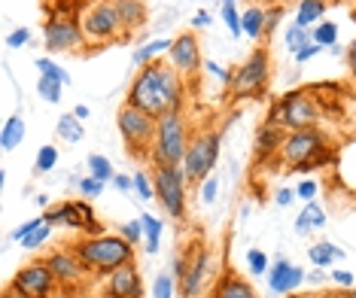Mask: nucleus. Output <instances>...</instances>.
<instances>
[{
  "mask_svg": "<svg viewBox=\"0 0 356 298\" xmlns=\"http://www.w3.org/2000/svg\"><path fill=\"white\" fill-rule=\"evenodd\" d=\"M183 76L177 74L171 64L152 61L147 67L137 70L131 88H128L125 104L149 113L152 119H161L168 113H180L183 107Z\"/></svg>",
  "mask_w": 356,
  "mask_h": 298,
  "instance_id": "f257e3e1",
  "label": "nucleus"
},
{
  "mask_svg": "<svg viewBox=\"0 0 356 298\" xmlns=\"http://www.w3.org/2000/svg\"><path fill=\"white\" fill-rule=\"evenodd\" d=\"M74 253L79 256V262L86 265V271L95 274V277H110V274L119 271L122 265L134 262V244L125 240L122 235L83 238V240H76Z\"/></svg>",
  "mask_w": 356,
  "mask_h": 298,
  "instance_id": "f03ea898",
  "label": "nucleus"
},
{
  "mask_svg": "<svg viewBox=\"0 0 356 298\" xmlns=\"http://www.w3.org/2000/svg\"><path fill=\"white\" fill-rule=\"evenodd\" d=\"M186 149H189V131H186V122L180 113H168V116L159 119L156 128V140H152V165H183Z\"/></svg>",
  "mask_w": 356,
  "mask_h": 298,
  "instance_id": "7ed1b4c3",
  "label": "nucleus"
},
{
  "mask_svg": "<svg viewBox=\"0 0 356 298\" xmlns=\"http://www.w3.org/2000/svg\"><path fill=\"white\" fill-rule=\"evenodd\" d=\"M271 122H277L283 131H302V128H314L320 119V104L307 88H296L286 92L283 98L271 107Z\"/></svg>",
  "mask_w": 356,
  "mask_h": 298,
  "instance_id": "20e7f679",
  "label": "nucleus"
},
{
  "mask_svg": "<svg viewBox=\"0 0 356 298\" xmlns=\"http://www.w3.org/2000/svg\"><path fill=\"white\" fill-rule=\"evenodd\" d=\"M268 83H271V55L268 49H253L250 58L234 70V79H232V98L238 101H247V98H265L268 92Z\"/></svg>",
  "mask_w": 356,
  "mask_h": 298,
  "instance_id": "39448f33",
  "label": "nucleus"
},
{
  "mask_svg": "<svg viewBox=\"0 0 356 298\" xmlns=\"http://www.w3.org/2000/svg\"><path fill=\"white\" fill-rule=\"evenodd\" d=\"M116 125H119V134H122L128 152H131L134 158L149 156L152 140H156L159 119H152L149 113L137 110L131 104H122V107H119V116H116Z\"/></svg>",
  "mask_w": 356,
  "mask_h": 298,
  "instance_id": "423d86ee",
  "label": "nucleus"
},
{
  "mask_svg": "<svg viewBox=\"0 0 356 298\" xmlns=\"http://www.w3.org/2000/svg\"><path fill=\"white\" fill-rule=\"evenodd\" d=\"M216 162H220V131H201L189 140V149H186L180 167L189 183H204Z\"/></svg>",
  "mask_w": 356,
  "mask_h": 298,
  "instance_id": "0eeeda50",
  "label": "nucleus"
},
{
  "mask_svg": "<svg viewBox=\"0 0 356 298\" xmlns=\"http://www.w3.org/2000/svg\"><path fill=\"white\" fill-rule=\"evenodd\" d=\"M156 198L171 220H183L186 216V174L180 165H161L156 167Z\"/></svg>",
  "mask_w": 356,
  "mask_h": 298,
  "instance_id": "6e6552de",
  "label": "nucleus"
},
{
  "mask_svg": "<svg viewBox=\"0 0 356 298\" xmlns=\"http://www.w3.org/2000/svg\"><path fill=\"white\" fill-rule=\"evenodd\" d=\"M43 40L49 52H79L88 37L83 31V22L67 19V15H49L43 28Z\"/></svg>",
  "mask_w": 356,
  "mask_h": 298,
  "instance_id": "1a4fd4ad",
  "label": "nucleus"
},
{
  "mask_svg": "<svg viewBox=\"0 0 356 298\" xmlns=\"http://www.w3.org/2000/svg\"><path fill=\"white\" fill-rule=\"evenodd\" d=\"M83 31L88 37V43H113L122 31V22H119V13H116V3H101L88 6L86 15H83Z\"/></svg>",
  "mask_w": 356,
  "mask_h": 298,
  "instance_id": "9d476101",
  "label": "nucleus"
},
{
  "mask_svg": "<svg viewBox=\"0 0 356 298\" xmlns=\"http://www.w3.org/2000/svg\"><path fill=\"white\" fill-rule=\"evenodd\" d=\"M213 268H216V259L207 247H198L195 253L186 256V271H183V277L177 280V283H180V295L183 298H198L201 292H204L207 280L216 274Z\"/></svg>",
  "mask_w": 356,
  "mask_h": 298,
  "instance_id": "9b49d317",
  "label": "nucleus"
},
{
  "mask_svg": "<svg viewBox=\"0 0 356 298\" xmlns=\"http://www.w3.org/2000/svg\"><path fill=\"white\" fill-rule=\"evenodd\" d=\"M10 286L19 289V292L28 295V298H52L58 280H55L49 262L40 259V262H31V265H25V268L15 271V277L10 280Z\"/></svg>",
  "mask_w": 356,
  "mask_h": 298,
  "instance_id": "f8f14e48",
  "label": "nucleus"
},
{
  "mask_svg": "<svg viewBox=\"0 0 356 298\" xmlns=\"http://www.w3.org/2000/svg\"><path fill=\"white\" fill-rule=\"evenodd\" d=\"M329 143H326V134L320 128H302V131H286V140L280 147V158L286 162L289 167L307 162L314 158L317 152H323Z\"/></svg>",
  "mask_w": 356,
  "mask_h": 298,
  "instance_id": "ddd939ff",
  "label": "nucleus"
},
{
  "mask_svg": "<svg viewBox=\"0 0 356 298\" xmlns=\"http://www.w3.org/2000/svg\"><path fill=\"white\" fill-rule=\"evenodd\" d=\"M168 64L177 70L180 76H192L201 67V52H198V40L195 34L183 31L180 37H174L171 52H168Z\"/></svg>",
  "mask_w": 356,
  "mask_h": 298,
  "instance_id": "4468645a",
  "label": "nucleus"
},
{
  "mask_svg": "<svg viewBox=\"0 0 356 298\" xmlns=\"http://www.w3.org/2000/svg\"><path fill=\"white\" fill-rule=\"evenodd\" d=\"M46 262H49V268L55 274V280H58V286H76L79 280L86 277V265L79 262V256L74 249H55V253L46 256Z\"/></svg>",
  "mask_w": 356,
  "mask_h": 298,
  "instance_id": "2eb2a0df",
  "label": "nucleus"
},
{
  "mask_svg": "<svg viewBox=\"0 0 356 298\" xmlns=\"http://www.w3.org/2000/svg\"><path fill=\"white\" fill-rule=\"evenodd\" d=\"M305 277L307 274L298 268V265H289L286 259H277L268 268V289L277 292V295H289L293 289H298L305 283Z\"/></svg>",
  "mask_w": 356,
  "mask_h": 298,
  "instance_id": "dca6fc26",
  "label": "nucleus"
},
{
  "mask_svg": "<svg viewBox=\"0 0 356 298\" xmlns=\"http://www.w3.org/2000/svg\"><path fill=\"white\" fill-rule=\"evenodd\" d=\"M107 295L110 298H143L140 295V274H137L134 262L122 265L107 277Z\"/></svg>",
  "mask_w": 356,
  "mask_h": 298,
  "instance_id": "f3484780",
  "label": "nucleus"
},
{
  "mask_svg": "<svg viewBox=\"0 0 356 298\" xmlns=\"http://www.w3.org/2000/svg\"><path fill=\"white\" fill-rule=\"evenodd\" d=\"M283 140H286V131L277 125V122H265L262 128H259V134H256V158L259 162H268L271 156H280V147H283Z\"/></svg>",
  "mask_w": 356,
  "mask_h": 298,
  "instance_id": "a211bd4d",
  "label": "nucleus"
},
{
  "mask_svg": "<svg viewBox=\"0 0 356 298\" xmlns=\"http://www.w3.org/2000/svg\"><path fill=\"white\" fill-rule=\"evenodd\" d=\"M210 298H256V292L247 280L238 277V274H222V277L216 280Z\"/></svg>",
  "mask_w": 356,
  "mask_h": 298,
  "instance_id": "6ab92c4d",
  "label": "nucleus"
},
{
  "mask_svg": "<svg viewBox=\"0 0 356 298\" xmlns=\"http://www.w3.org/2000/svg\"><path fill=\"white\" fill-rule=\"evenodd\" d=\"M113 3H116L119 22H122L125 31H137L147 25V6H143V0H113Z\"/></svg>",
  "mask_w": 356,
  "mask_h": 298,
  "instance_id": "aec40b11",
  "label": "nucleus"
},
{
  "mask_svg": "<svg viewBox=\"0 0 356 298\" xmlns=\"http://www.w3.org/2000/svg\"><path fill=\"white\" fill-rule=\"evenodd\" d=\"M43 220L49 225H67V229H79L83 231V216L76 210V201H64L58 207H49L43 213Z\"/></svg>",
  "mask_w": 356,
  "mask_h": 298,
  "instance_id": "412c9836",
  "label": "nucleus"
},
{
  "mask_svg": "<svg viewBox=\"0 0 356 298\" xmlns=\"http://www.w3.org/2000/svg\"><path fill=\"white\" fill-rule=\"evenodd\" d=\"M323 225H326V213H323V207L317 204V201H307L305 210L298 213V220H296V231L298 235H307L311 229H323Z\"/></svg>",
  "mask_w": 356,
  "mask_h": 298,
  "instance_id": "4be33fe9",
  "label": "nucleus"
},
{
  "mask_svg": "<svg viewBox=\"0 0 356 298\" xmlns=\"http://www.w3.org/2000/svg\"><path fill=\"white\" fill-rule=\"evenodd\" d=\"M171 43L174 40H149V43H143L140 49L134 52V67L140 70V67H147V64H152V61H159V55L161 52H171Z\"/></svg>",
  "mask_w": 356,
  "mask_h": 298,
  "instance_id": "5701e85b",
  "label": "nucleus"
},
{
  "mask_svg": "<svg viewBox=\"0 0 356 298\" xmlns=\"http://www.w3.org/2000/svg\"><path fill=\"white\" fill-rule=\"evenodd\" d=\"M22 140H25V119H22V116H10L3 122V131H0V147H3L6 152H13Z\"/></svg>",
  "mask_w": 356,
  "mask_h": 298,
  "instance_id": "b1692460",
  "label": "nucleus"
},
{
  "mask_svg": "<svg viewBox=\"0 0 356 298\" xmlns=\"http://www.w3.org/2000/svg\"><path fill=\"white\" fill-rule=\"evenodd\" d=\"M55 131H58V137L61 140H67V143H79L86 137L83 119H76L74 113H64V116L58 119V125H55Z\"/></svg>",
  "mask_w": 356,
  "mask_h": 298,
  "instance_id": "393cba45",
  "label": "nucleus"
},
{
  "mask_svg": "<svg viewBox=\"0 0 356 298\" xmlns=\"http://www.w3.org/2000/svg\"><path fill=\"white\" fill-rule=\"evenodd\" d=\"M323 13H326V3H323V0H302V3H298V13H296V25L298 28L317 25L323 19Z\"/></svg>",
  "mask_w": 356,
  "mask_h": 298,
  "instance_id": "a878e982",
  "label": "nucleus"
},
{
  "mask_svg": "<svg viewBox=\"0 0 356 298\" xmlns=\"http://www.w3.org/2000/svg\"><path fill=\"white\" fill-rule=\"evenodd\" d=\"M241 28H244V37L250 40H259L265 34V10L262 6H250V10H244V15H241Z\"/></svg>",
  "mask_w": 356,
  "mask_h": 298,
  "instance_id": "bb28decb",
  "label": "nucleus"
},
{
  "mask_svg": "<svg viewBox=\"0 0 356 298\" xmlns=\"http://www.w3.org/2000/svg\"><path fill=\"white\" fill-rule=\"evenodd\" d=\"M143 238H147V253L156 256L159 253V240H161V231H165V222L152 213H143Z\"/></svg>",
  "mask_w": 356,
  "mask_h": 298,
  "instance_id": "cd10ccee",
  "label": "nucleus"
},
{
  "mask_svg": "<svg viewBox=\"0 0 356 298\" xmlns=\"http://www.w3.org/2000/svg\"><path fill=\"white\" fill-rule=\"evenodd\" d=\"M307 259L317 265V268H329V265L335 262V259H344V253H341L338 247H332V244H326V240H323V244H314L311 249H307Z\"/></svg>",
  "mask_w": 356,
  "mask_h": 298,
  "instance_id": "c85d7f7f",
  "label": "nucleus"
},
{
  "mask_svg": "<svg viewBox=\"0 0 356 298\" xmlns=\"http://www.w3.org/2000/svg\"><path fill=\"white\" fill-rule=\"evenodd\" d=\"M311 40L323 49H332V46L338 43V25H332V22H320L317 28L311 31Z\"/></svg>",
  "mask_w": 356,
  "mask_h": 298,
  "instance_id": "c756f323",
  "label": "nucleus"
},
{
  "mask_svg": "<svg viewBox=\"0 0 356 298\" xmlns=\"http://www.w3.org/2000/svg\"><path fill=\"white\" fill-rule=\"evenodd\" d=\"M88 171H92V176H98V180L104 183H113V165H110V158L107 156H98V152H92L88 156Z\"/></svg>",
  "mask_w": 356,
  "mask_h": 298,
  "instance_id": "7c9ffc66",
  "label": "nucleus"
},
{
  "mask_svg": "<svg viewBox=\"0 0 356 298\" xmlns=\"http://www.w3.org/2000/svg\"><path fill=\"white\" fill-rule=\"evenodd\" d=\"M55 165H58V149H55L52 143H46V147H40V149H37L34 171H37V174H49Z\"/></svg>",
  "mask_w": 356,
  "mask_h": 298,
  "instance_id": "2f4dec72",
  "label": "nucleus"
},
{
  "mask_svg": "<svg viewBox=\"0 0 356 298\" xmlns=\"http://www.w3.org/2000/svg\"><path fill=\"white\" fill-rule=\"evenodd\" d=\"M37 70H40V76H49V79H58L61 85H67L70 83V76H67V70L61 67V64H55L52 58H37Z\"/></svg>",
  "mask_w": 356,
  "mask_h": 298,
  "instance_id": "473e14b6",
  "label": "nucleus"
},
{
  "mask_svg": "<svg viewBox=\"0 0 356 298\" xmlns=\"http://www.w3.org/2000/svg\"><path fill=\"white\" fill-rule=\"evenodd\" d=\"M61 83L58 79H49V76H40L37 79V92H40V98H43L46 104H58L61 101Z\"/></svg>",
  "mask_w": 356,
  "mask_h": 298,
  "instance_id": "72a5a7b5",
  "label": "nucleus"
},
{
  "mask_svg": "<svg viewBox=\"0 0 356 298\" xmlns=\"http://www.w3.org/2000/svg\"><path fill=\"white\" fill-rule=\"evenodd\" d=\"M131 180H134V192H137V195H140L143 201L156 198V176H152V174L137 171V174H131Z\"/></svg>",
  "mask_w": 356,
  "mask_h": 298,
  "instance_id": "f704fd0d",
  "label": "nucleus"
},
{
  "mask_svg": "<svg viewBox=\"0 0 356 298\" xmlns=\"http://www.w3.org/2000/svg\"><path fill=\"white\" fill-rule=\"evenodd\" d=\"M222 22L229 25L232 37L244 34V28H241V13H238V6H234V0H222Z\"/></svg>",
  "mask_w": 356,
  "mask_h": 298,
  "instance_id": "c9c22d12",
  "label": "nucleus"
},
{
  "mask_svg": "<svg viewBox=\"0 0 356 298\" xmlns=\"http://www.w3.org/2000/svg\"><path fill=\"white\" fill-rule=\"evenodd\" d=\"M335 149L332 147H326L323 152H317V156L314 158H307V162H302V165H296L293 171H298V174H307V171H317V167H323V165H329V162H335Z\"/></svg>",
  "mask_w": 356,
  "mask_h": 298,
  "instance_id": "e433bc0d",
  "label": "nucleus"
},
{
  "mask_svg": "<svg viewBox=\"0 0 356 298\" xmlns=\"http://www.w3.org/2000/svg\"><path fill=\"white\" fill-rule=\"evenodd\" d=\"M174 283L177 277L171 271H161L156 280H152V298H174Z\"/></svg>",
  "mask_w": 356,
  "mask_h": 298,
  "instance_id": "4c0bfd02",
  "label": "nucleus"
},
{
  "mask_svg": "<svg viewBox=\"0 0 356 298\" xmlns=\"http://www.w3.org/2000/svg\"><path fill=\"white\" fill-rule=\"evenodd\" d=\"M283 40H286V49L289 52H298L307 43V40H311V31L293 25V28H286V37H283Z\"/></svg>",
  "mask_w": 356,
  "mask_h": 298,
  "instance_id": "58836bf2",
  "label": "nucleus"
},
{
  "mask_svg": "<svg viewBox=\"0 0 356 298\" xmlns=\"http://www.w3.org/2000/svg\"><path fill=\"white\" fill-rule=\"evenodd\" d=\"M104 189H107V183L98 180V176H92V174H88L86 180H79V195L83 198H101Z\"/></svg>",
  "mask_w": 356,
  "mask_h": 298,
  "instance_id": "ea45409f",
  "label": "nucleus"
},
{
  "mask_svg": "<svg viewBox=\"0 0 356 298\" xmlns=\"http://www.w3.org/2000/svg\"><path fill=\"white\" fill-rule=\"evenodd\" d=\"M247 268L253 274H265L271 268V262H268V256H265L262 249H250V253H247Z\"/></svg>",
  "mask_w": 356,
  "mask_h": 298,
  "instance_id": "a19ab883",
  "label": "nucleus"
},
{
  "mask_svg": "<svg viewBox=\"0 0 356 298\" xmlns=\"http://www.w3.org/2000/svg\"><path fill=\"white\" fill-rule=\"evenodd\" d=\"M49 235H52V225L46 222V225H40V229H37L31 238L22 240V247H25V249H40V247L46 244V240H49Z\"/></svg>",
  "mask_w": 356,
  "mask_h": 298,
  "instance_id": "79ce46f5",
  "label": "nucleus"
},
{
  "mask_svg": "<svg viewBox=\"0 0 356 298\" xmlns=\"http://www.w3.org/2000/svg\"><path fill=\"white\" fill-rule=\"evenodd\" d=\"M40 225H46V220H43V216H34V220L22 222L19 229L13 231V240H19V244H22V240H25V238H31V235H34V231L40 229Z\"/></svg>",
  "mask_w": 356,
  "mask_h": 298,
  "instance_id": "37998d69",
  "label": "nucleus"
},
{
  "mask_svg": "<svg viewBox=\"0 0 356 298\" xmlns=\"http://www.w3.org/2000/svg\"><path fill=\"white\" fill-rule=\"evenodd\" d=\"M119 235H122L125 240H131V244L137 247L140 244V238H143V222L137 220V222H122L119 225Z\"/></svg>",
  "mask_w": 356,
  "mask_h": 298,
  "instance_id": "c03bdc74",
  "label": "nucleus"
},
{
  "mask_svg": "<svg viewBox=\"0 0 356 298\" xmlns=\"http://www.w3.org/2000/svg\"><path fill=\"white\" fill-rule=\"evenodd\" d=\"M280 19H283V6H268V10H265V40L277 31Z\"/></svg>",
  "mask_w": 356,
  "mask_h": 298,
  "instance_id": "a18cd8bd",
  "label": "nucleus"
},
{
  "mask_svg": "<svg viewBox=\"0 0 356 298\" xmlns=\"http://www.w3.org/2000/svg\"><path fill=\"white\" fill-rule=\"evenodd\" d=\"M317 192H320V183H317V180H302V183L296 186V195L302 198L305 204H307V201L317 198Z\"/></svg>",
  "mask_w": 356,
  "mask_h": 298,
  "instance_id": "49530a36",
  "label": "nucleus"
},
{
  "mask_svg": "<svg viewBox=\"0 0 356 298\" xmlns=\"http://www.w3.org/2000/svg\"><path fill=\"white\" fill-rule=\"evenodd\" d=\"M216 192H220V180H216V176H207V180L201 183V201H204V204H213Z\"/></svg>",
  "mask_w": 356,
  "mask_h": 298,
  "instance_id": "de8ad7c7",
  "label": "nucleus"
},
{
  "mask_svg": "<svg viewBox=\"0 0 356 298\" xmlns=\"http://www.w3.org/2000/svg\"><path fill=\"white\" fill-rule=\"evenodd\" d=\"M317 52H323V46H317V43H314V40H307V43L302 46V49L293 52V58H296V64H305V61H311Z\"/></svg>",
  "mask_w": 356,
  "mask_h": 298,
  "instance_id": "09e8293b",
  "label": "nucleus"
},
{
  "mask_svg": "<svg viewBox=\"0 0 356 298\" xmlns=\"http://www.w3.org/2000/svg\"><path fill=\"white\" fill-rule=\"evenodd\" d=\"M25 43H31V31L28 28H15L13 34L6 37V46H10V49H22Z\"/></svg>",
  "mask_w": 356,
  "mask_h": 298,
  "instance_id": "8fccbe9b",
  "label": "nucleus"
},
{
  "mask_svg": "<svg viewBox=\"0 0 356 298\" xmlns=\"http://www.w3.org/2000/svg\"><path fill=\"white\" fill-rule=\"evenodd\" d=\"M204 67H207V74H210V76H216V79H220V83L232 85V79H234V70H225V67H220V64H216V61H207Z\"/></svg>",
  "mask_w": 356,
  "mask_h": 298,
  "instance_id": "3c124183",
  "label": "nucleus"
},
{
  "mask_svg": "<svg viewBox=\"0 0 356 298\" xmlns=\"http://www.w3.org/2000/svg\"><path fill=\"white\" fill-rule=\"evenodd\" d=\"M329 277H332V283H338V286H353V274L350 271H332Z\"/></svg>",
  "mask_w": 356,
  "mask_h": 298,
  "instance_id": "603ef678",
  "label": "nucleus"
},
{
  "mask_svg": "<svg viewBox=\"0 0 356 298\" xmlns=\"http://www.w3.org/2000/svg\"><path fill=\"white\" fill-rule=\"evenodd\" d=\"M113 186H116L119 192H131L134 180H131V176H125V174H116V176H113Z\"/></svg>",
  "mask_w": 356,
  "mask_h": 298,
  "instance_id": "864d4df0",
  "label": "nucleus"
},
{
  "mask_svg": "<svg viewBox=\"0 0 356 298\" xmlns=\"http://www.w3.org/2000/svg\"><path fill=\"white\" fill-rule=\"evenodd\" d=\"M296 198H298V195H296V189H280V192H277V198H274V201H277L280 207H289Z\"/></svg>",
  "mask_w": 356,
  "mask_h": 298,
  "instance_id": "5fc2aeb1",
  "label": "nucleus"
},
{
  "mask_svg": "<svg viewBox=\"0 0 356 298\" xmlns=\"http://www.w3.org/2000/svg\"><path fill=\"white\" fill-rule=\"evenodd\" d=\"M347 67H350V74L356 79V43H350V49H347Z\"/></svg>",
  "mask_w": 356,
  "mask_h": 298,
  "instance_id": "6e6d98bb",
  "label": "nucleus"
},
{
  "mask_svg": "<svg viewBox=\"0 0 356 298\" xmlns=\"http://www.w3.org/2000/svg\"><path fill=\"white\" fill-rule=\"evenodd\" d=\"M204 25H210V15L207 13H195V15H192V28H204Z\"/></svg>",
  "mask_w": 356,
  "mask_h": 298,
  "instance_id": "4d7b16f0",
  "label": "nucleus"
},
{
  "mask_svg": "<svg viewBox=\"0 0 356 298\" xmlns=\"http://www.w3.org/2000/svg\"><path fill=\"white\" fill-rule=\"evenodd\" d=\"M305 280H307V283H323V280H326V274H323V271H311Z\"/></svg>",
  "mask_w": 356,
  "mask_h": 298,
  "instance_id": "13d9d810",
  "label": "nucleus"
},
{
  "mask_svg": "<svg viewBox=\"0 0 356 298\" xmlns=\"http://www.w3.org/2000/svg\"><path fill=\"white\" fill-rule=\"evenodd\" d=\"M0 298H28V295H22V292H19V289L6 286V289H3V295H0Z\"/></svg>",
  "mask_w": 356,
  "mask_h": 298,
  "instance_id": "bf43d9fd",
  "label": "nucleus"
},
{
  "mask_svg": "<svg viewBox=\"0 0 356 298\" xmlns=\"http://www.w3.org/2000/svg\"><path fill=\"white\" fill-rule=\"evenodd\" d=\"M74 116H76V119H83V122H86V119H88V107H83V104H79V107H74Z\"/></svg>",
  "mask_w": 356,
  "mask_h": 298,
  "instance_id": "052dcab7",
  "label": "nucleus"
},
{
  "mask_svg": "<svg viewBox=\"0 0 356 298\" xmlns=\"http://www.w3.org/2000/svg\"><path fill=\"white\" fill-rule=\"evenodd\" d=\"M353 22H356V10H353Z\"/></svg>",
  "mask_w": 356,
  "mask_h": 298,
  "instance_id": "680f3d73",
  "label": "nucleus"
}]
</instances>
